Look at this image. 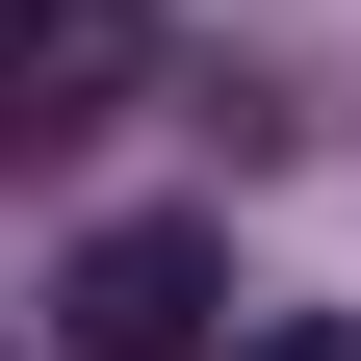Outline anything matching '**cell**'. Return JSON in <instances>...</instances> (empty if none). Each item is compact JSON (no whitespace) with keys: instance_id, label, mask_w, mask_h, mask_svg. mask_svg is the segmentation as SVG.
I'll return each instance as SVG.
<instances>
[{"instance_id":"1","label":"cell","mask_w":361,"mask_h":361,"mask_svg":"<svg viewBox=\"0 0 361 361\" xmlns=\"http://www.w3.org/2000/svg\"><path fill=\"white\" fill-rule=\"evenodd\" d=\"M207 336H233V233H180V207L78 233V284H52V361H207Z\"/></svg>"},{"instance_id":"2","label":"cell","mask_w":361,"mask_h":361,"mask_svg":"<svg viewBox=\"0 0 361 361\" xmlns=\"http://www.w3.org/2000/svg\"><path fill=\"white\" fill-rule=\"evenodd\" d=\"M129 104H155V0H0V155H78Z\"/></svg>"},{"instance_id":"3","label":"cell","mask_w":361,"mask_h":361,"mask_svg":"<svg viewBox=\"0 0 361 361\" xmlns=\"http://www.w3.org/2000/svg\"><path fill=\"white\" fill-rule=\"evenodd\" d=\"M233 361H361V310H284V336H233Z\"/></svg>"}]
</instances>
